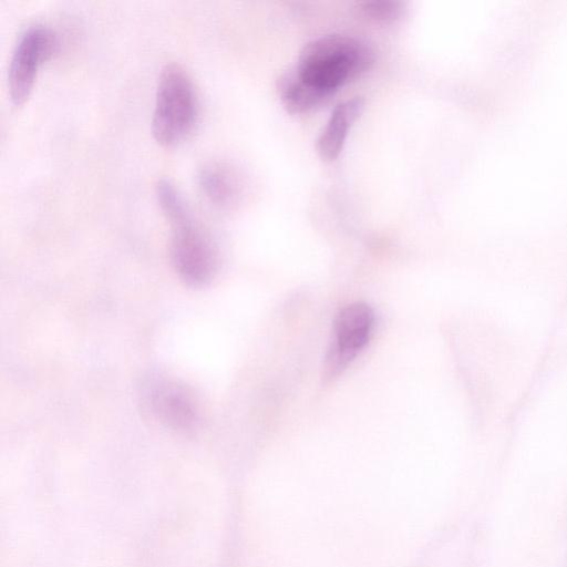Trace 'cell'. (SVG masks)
<instances>
[{
	"instance_id": "6da1fadb",
	"label": "cell",
	"mask_w": 567,
	"mask_h": 567,
	"mask_svg": "<svg viewBox=\"0 0 567 567\" xmlns=\"http://www.w3.org/2000/svg\"><path fill=\"white\" fill-rule=\"evenodd\" d=\"M373 61V51L361 40L328 34L312 40L302 49L296 69L307 82L333 94L344 83L369 70Z\"/></svg>"
},
{
	"instance_id": "7a4b0ae2",
	"label": "cell",
	"mask_w": 567,
	"mask_h": 567,
	"mask_svg": "<svg viewBox=\"0 0 567 567\" xmlns=\"http://www.w3.org/2000/svg\"><path fill=\"white\" fill-rule=\"evenodd\" d=\"M198 117L194 83L178 63L165 64L158 75L152 133L163 146H174L193 132Z\"/></svg>"
},
{
	"instance_id": "3957f363",
	"label": "cell",
	"mask_w": 567,
	"mask_h": 567,
	"mask_svg": "<svg viewBox=\"0 0 567 567\" xmlns=\"http://www.w3.org/2000/svg\"><path fill=\"white\" fill-rule=\"evenodd\" d=\"M171 260L178 277L190 287H203L217 269V251L194 215L171 224Z\"/></svg>"
},
{
	"instance_id": "277c9868",
	"label": "cell",
	"mask_w": 567,
	"mask_h": 567,
	"mask_svg": "<svg viewBox=\"0 0 567 567\" xmlns=\"http://www.w3.org/2000/svg\"><path fill=\"white\" fill-rule=\"evenodd\" d=\"M58 50V34L45 24H31L20 33L8 68L9 95L16 105L28 99L39 68Z\"/></svg>"
},
{
	"instance_id": "5b68a950",
	"label": "cell",
	"mask_w": 567,
	"mask_h": 567,
	"mask_svg": "<svg viewBox=\"0 0 567 567\" xmlns=\"http://www.w3.org/2000/svg\"><path fill=\"white\" fill-rule=\"evenodd\" d=\"M373 324L374 312L367 303H351L339 311L323 363L326 381L337 378L357 358L369 342Z\"/></svg>"
},
{
	"instance_id": "8992f818",
	"label": "cell",
	"mask_w": 567,
	"mask_h": 567,
	"mask_svg": "<svg viewBox=\"0 0 567 567\" xmlns=\"http://www.w3.org/2000/svg\"><path fill=\"white\" fill-rule=\"evenodd\" d=\"M145 396L152 413L165 425L186 431L197 424V406L183 385L155 379L146 385Z\"/></svg>"
},
{
	"instance_id": "52a82bcc",
	"label": "cell",
	"mask_w": 567,
	"mask_h": 567,
	"mask_svg": "<svg viewBox=\"0 0 567 567\" xmlns=\"http://www.w3.org/2000/svg\"><path fill=\"white\" fill-rule=\"evenodd\" d=\"M196 183L206 202L217 208H229L239 199V177L226 163L206 162L197 171Z\"/></svg>"
},
{
	"instance_id": "ba28073f",
	"label": "cell",
	"mask_w": 567,
	"mask_h": 567,
	"mask_svg": "<svg viewBox=\"0 0 567 567\" xmlns=\"http://www.w3.org/2000/svg\"><path fill=\"white\" fill-rule=\"evenodd\" d=\"M364 109L361 96L339 103L317 140V151L326 161L336 159L342 151L351 126L360 117Z\"/></svg>"
},
{
	"instance_id": "9c48e42d",
	"label": "cell",
	"mask_w": 567,
	"mask_h": 567,
	"mask_svg": "<svg viewBox=\"0 0 567 567\" xmlns=\"http://www.w3.org/2000/svg\"><path fill=\"white\" fill-rule=\"evenodd\" d=\"M277 91L284 107L291 114L306 113L331 95L307 82L297 69L289 70L278 78Z\"/></svg>"
},
{
	"instance_id": "30bf717a",
	"label": "cell",
	"mask_w": 567,
	"mask_h": 567,
	"mask_svg": "<svg viewBox=\"0 0 567 567\" xmlns=\"http://www.w3.org/2000/svg\"><path fill=\"white\" fill-rule=\"evenodd\" d=\"M360 10L371 20L389 23L402 16L404 3L395 0H369L360 3Z\"/></svg>"
}]
</instances>
